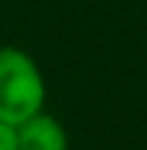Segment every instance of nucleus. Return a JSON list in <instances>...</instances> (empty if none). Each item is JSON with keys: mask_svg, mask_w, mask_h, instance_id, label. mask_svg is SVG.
I'll list each match as a JSON object with an SVG mask.
<instances>
[{"mask_svg": "<svg viewBox=\"0 0 147 150\" xmlns=\"http://www.w3.org/2000/svg\"><path fill=\"white\" fill-rule=\"evenodd\" d=\"M45 76L34 58L18 47H0V121L18 127L45 111Z\"/></svg>", "mask_w": 147, "mask_h": 150, "instance_id": "1", "label": "nucleus"}, {"mask_svg": "<svg viewBox=\"0 0 147 150\" xmlns=\"http://www.w3.org/2000/svg\"><path fill=\"white\" fill-rule=\"evenodd\" d=\"M16 137L18 150H68V134L63 124L45 111L21 121L16 127Z\"/></svg>", "mask_w": 147, "mask_h": 150, "instance_id": "2", "label": "nucleus"}, {"mask_svg": "<svg viewBox=\"0 0 147 150\" xmlns=\"http://www.w3.org/2000/svg\"><path fill=\"white\" fill-rule=\"evenodd\" d=\"M0 150H18L16 127L8 124V121H0Z\"/></svg>", "mask_w": 147, "mask_h": 150, "instance_id": "3", "label": "nucleus"}]
</instances>
